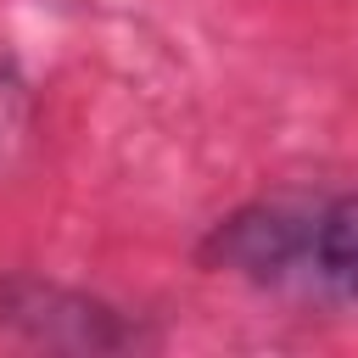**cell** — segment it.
<instances>
[{
    "instance_id": "6da1fadb",
    "label": "cell",
    "mask_w": 358,
    "mask_h": 358,
    "mask_svg": "<svg viewBox=\"0 0 358 358\" xmlns=\"http://www.w3.org/2000/svg\"><path fill=\"white\" fill-rule=\"evenodd\" d=\"M218 274L302 308L358 302V196H263L201 241Z\"/></svg>"
},
{
    "instance_id": "7a4b0ae2",
    "label": "cell",
    "mask_w": 358,
    "mask_h": 358,
    "mask_svg": "<svg viewBox=\"0 0 358 358\" xmlns=\"http://www.w3.org/2000/svg\"><path fill=\"white\" fill-rule=\"evenodd\" d=\"M0 330L45 341V347H129V341H140V330L123 324L112 308L56 291V285H34V280H0Z\"/></svg>"
}]
</instances>
